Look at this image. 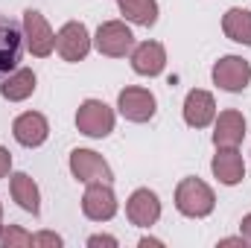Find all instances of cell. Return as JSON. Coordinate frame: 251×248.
I'll return each instance as SVG.
<instances>
[{
	"label": "cell",
	"instance_id": "1",
	"mask_svg": "<svg viewBox=\"0 0 251 248\" xmlns=\"http://www.w3.org/2000/svg\"><path fill=\"white\" fill-rule=\"evenodd\" d=\"M176 207H178V213H184L190 219H204L213 213L216 196L201 178H184L176 187Z\"/></svg>",
	"mask_w": 251,
	"mask_h": 248
},
{
	"label": "cell",
	"instance_id": "2",
	"mask_svg": "<svg viewBox=\"0 0 251 248\" xmlns=\"http://www.w3.org/2000/svg\"><path fill=\"white\" fill-rule=\"evenodd\" d=\"M21 29H24V44H26V50H29L32 56L47 59V56L53 53V47H56V32L50 29V24L44 21L41 12L26 9V12H24Z\"/></svg>",
	"mask_w": 251,
	"mask_h": 248
},
{
	"label": "cell",
	"instance_id": "3",
	"mask_svg": "<svg viewBox=\"0 0 251 248\" xmlns=\"http://www.w3.org/2000/svg\"><path fill=\"white\" fill-rule=\"evenodd\" d=\"M70 173L82 184H94V181L111 184L114 181V173H111L108 161L100 152H94V149H73L70 152Z\"/></svg>",
	"mask_w": 251,
	"mask_h": 248
},
{
	"label": "cell",
	"instance_id": "4",
	"mask_svg": "<svg viewBox=\"0 0 251 248\" xmlns=\"http://www.w3.org/2000/svg\"><path fill=\"white\" fill-rule=\"evenodd\" d=\"M76 128L88 137H108L114 131V111L102 99H85L76 111Z\"/></svg>",
	"mask_w": 251,
	"mask_h": 248
},
{
	"label": "cell",
	"instance_id": "5",
	"mask_svg": "<svg viewBox=\"0 0 251 248\" xmlns=\"http://www.w3.org/2000/svg\"><path fill=\"white\" fill-rule=\"evenodd\" d=\"M94 44H97V50L102 56L123 59L134 47V35H131V29L126 26L123 21H105V24H100L97 35H94Z\"/></svg>",
	"mask_w": 251,
	"mask_h": 248
},
{
	"label": "cell",
	"instance_id": "6",
	"mask_svg": "<svg viewBox=\"0 0 251 248\" xmlns=\"http://www.w3.org/2000/svg\"><path fill=\"white\" fill-rule=\"evenodd\" d=\"M82 213H85L91 222H108V219H114V216H117V196H114L111 184L94 181V184L85 187Z\"/></svg>",
	"mask_w": 251,
	"mask_h": 248
},
{
	"label": "cell",
	"instance_id": "7",
	"mask_svg": "<svg viewBox=\"0 0 251 248\" xmlns=\"http://www.w3.org/2000/svg\"><path fill=\"white\" fill-rule=\"evenodd\" d=\"M91 32L82 21H67L56 32V50L64 62H82L91 53Z\"/></svg>",
	"mask_w": 251,
	"mask_h": 248
},
{
	"label": "cell",
	"instance_id": "8",
	"mask_svg": "<svg viewBox=\"0 0 251 248\" xmlns=\"http://www.w3.org/2000/svg\"><path fill=\"white\" fill-rule=\"evenodd\" d=\"M251 82V64L243 56H222L213 64V85L228 91V94H240L246 91Z\"/></svg>",
	"mask_w": 251,
	"mask_h": 248
},
{
	"label": "cell",
	"instance_id": "9",
	"mask_svg": "<svg viewBox=\"0 0 251 248\" xmlns=\"http://www.w3.org/2000/svg\"><path fill=\"white\" fill-rule=\"evenodd\" d=\"M24 56V29L0 15V76H9Z\"/></svg>",
	"mask_w": 251,
	"mask_h": 248
},
{
	"label": "cell",
	"instance_id": "10",
	"mask_svg": "<svg viewBox=\"0 0 251 248\" xmlns=\"http://www.w3.org/2000/svg\"><path fill=\"white\" fill-rule=\"evenodd\" d=\"M117 108H120V114H123L126 120H131V123H146V120L155 117L158 102H155V97H152L146 88H134V85H131V88H123V91H120Z\"/></svg>",
	"mask_w": 251,
	"mask_h": 248
},
{
	"label": "cell",
	"instance_id": "11",
	"mask_svg": "<svg viewBox=\"0 0 251 248\" xmlns=\"http://www.w3.org/2000/svg\"><path fill=\"white\" fill-rule=\"evenodd\" d=\"M126 216L137 228H152L161 219V201H158V196L152 190H146V187L134 190L128 196V201H126Z\"/></svg>",
	"mask_w": 251,
	"mask_h": 248
},
{
	"label": "cell",
	"instance_id": "12",
	"mask_svg": "<svg viewBox=\"0 0 251 248\" xmlns=\"http://www.w3.org/2000/svg\"><path fill=\"white\" fill-rule=\"evenodd\" d=\"M246 137V117L234 108L222 111L213 120V146L216 149H237Z\"/></svg>",
	"mask_w": 251,
	"mask_h": 248
},
{
	"label": "cell",
	"instance_id": "13",
	"mask_svg": "<svg viewBox=\"0 0 251 248\" xmlns=\"http://www.w3.org/2000/svg\"><path fill=\"white\" fill-rule=\"evenodd\" d=\"M12 134H15V140H18L21 146L35 149V146H41V143L47 140V134H50V123H47L44 114H38V111H26V114L15 117V123H12Z\"/></svg>",
	"mask_w": 251,
	"mask_h": 248
},
{
	"label": "cell",
	"instance_id": "14",
	"mask_svg": "<svg viewBox=\"0 0 251 248\" xmlns=\"http://www.w3.org/2000/svg\"><path fill=\"white\" fill-rule=\"evenodd\" d=\"M131 67L140 76H161L167 67V50L158 41H140L131 47Z\"/></svg>",
	"mask_w": 251,
	"mask_h": 248
},
{
	"label": "cell",
	"instance_id": "15",
	"mask_svg": "<svg viewBox=\"0 0 251 248\" xmlns=\"http://www.w3.org/2000/svg\"><path fill=\"white\" fill-rule=\"evenodd\" d=\"M210 170H213L216 181L225 187H234L246 178V161H243L240 149H216V155L210 161Z\"/></svg>",
	"mask_w": 251,
	"mask_h": 248
},
{
	"label": "cell",
	"instance_id": "16",
	"mask_svg": "<svg viewBox=\"0 0 251 248\" xmlns=\"http://www.w3.org/2000/svg\"><path fill=\"white\" fill-rule=\"evenodd\" d=\"M213 120H216V99H213V94L193 88L187 94V99H184V123L193 125V128H204Z\"/></svg>",
	"mask_w": 251,
	"mask_h": 248
},
{
	"label": "cell",
	"instance_id": "17",
	"mask_svg": "<svg viewBox=\"0 0 251 248\" xmlns=\"http://www.w3.org/2000/svg\"><path fill=\"white\" fill-rule=\"evenodd\" d=\"M32 94H35V73L29 67H15L0 85V97L9 102H24Z\"/></svg>",
	"mask_w": 251,
	"mask_h": 248
},
{
	"label": "cell",
	"instance_id": "18",
	"mask_svg": "<svg viewBox=\"0 0 251 248\" xmlns=\"http://www.w3.org/2000/svg\"><path fill=\"white\" fill-rule=\"evenodd\" d=\"M9 190H12V198L18 201L21 210L38 216L41 213V193H38V184L26 175V173H15L12 181H9Z\"/></svg>",
	"mask_w": 251,
	"mask_h": 248
},
{
	"label": "cell",
	"instance_id": "19",
	"mask_svg": "<svg viewBox=\"0 0 251 248\" xmlns=\"http://www.w3.org/2000/svg\"><path fill=\"white\" fill-rule=\"evenodd\" d=\"M222 29H225V35L231 41L251 47V12L249 9H240V6L228 9L225 18H222Z\"/></svg>",
	"mask_w": 251,
	"mask_h": 248
},
{
	"label": "cell",
	"instance_id": "20",
	"mask_svg": "<svg viewBox=\"0 0 251 248\" xmlns=\"http://www.w3.org/2000/svg\"><path fill=\"white\" fill-rule=\"evenodd\" d=\"M117 6L126 15V21L137 26H155L158 21V0H117Z\"/></svg>",
	"mask_w": 251,
	"mask_h": 248
},
{
	"label": "cell",
	"instance_id": "21",
	"mask_svg": "<svg viewBox=\"0 0 251 248\" xmlns=\"http://www.w3.org/2000/svg\"><path fill=\"white\" fill-rule=\"evenodd\" d=\"M3 248H32V234H26L21 225H6L0 231Z\"/></svg>",
	"mask_w": 251,
	"mask_h": 248
},
{
	"label": "cell",
	"instance_id": "22",
	"mask_svg": "<svg viewBox=\"0 0 251 248\" xmlns=\"http://www.w3.org/2000/svg\"><path fill=\"white\" fill-rule=\"evenodd\" d=\"M59 246H62V237L59 234H50V231L32 234V248H59Z\"/></svg>",
	"mask_w": 251,
	"mask_h": 248
},
{
	"label": "cell",
	"instance_id": "23",
	"mask_svg": "<svg viewBox=\"0 0 251 248\" xmlns=\"http://www.w3.org/2000/svg\"><path fill=\"white\" fill-rule=\"evenodd\" d=\"M88 246H91V248H100V246L117 248V240H114V237H108V234H94V237L88 240Z\"/></svg>",
	"mask_w": 251,
	"mask_h": 248
},
{
	"label": "cell",
	"instance_id": "24",
	"mask_svg": "<svg viewBox=\"0 0 251 248\" xmlns=\"http://www.w3.org/2000/svg\"><path fill=\"white\" fill-rule=\"evenodd\" d=\"M9 170H12V155H9L6 146H0V178H6Z\"/></svg>",
	"mask_w": 251,
	"mask_h": 248
},
{
	"label": "cell",
	"instance_id": "25",
	"mask_svg": "<svg viewBox=\"0 0 251 248\" xmlns=\"http://www.w3.org/2000/svg\"><path fill=\"white\" fill-rule=\"evenodd\" d=\"M240 231H243V240H246V243H251V213H249V216H243Z\"/></svg>",
	"mask_w": 251,
	"mask_h": 248
},
{
	"label": "cell",
	"instance_id": "26",
	"mask_svg": "<svg viewBox=\"0 0 251 248\" xmlns=\"http://www.w3.org/2000/svg\"><path fill=\"white\" fill-rule=\"evenodd\" d=\"M219 246H246V240H243V237H228V240H222Z\"/></svg>",
	"mask_w": 251,
	"mask_h": 248
},
{
	"label": "cell",
	"instance_id": "27",
	"mask_svg": "<svg viewBox=\"0 0 251 248\" xmlns=\"http://www.w3.org/2000/svg\"><path fill=\"white\" fill-rule=\"evenodd\" d=\"M149 246H164V243L161 240H152V237H143L140 240V248H149Z\"/></svg>",
	"mask_w": 251,
	"mask_h": 248
},
{
	"label": "cell",
	"instance_id": "28",
	"mask_svg": "<svg viewBox=\"0 0 251 248\" xmlns=\"http://www.w3.org/2000/svg\"><path fill=\"white\" fill-rule=\"evenodd\" d=\"M0 231H3V204H0Z\"/></svg>",
	"mask_w": 251,
	"mask_h": 248
}]
</instances>
